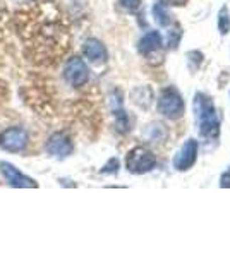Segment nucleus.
I'll use <instances>...</instances> for the list:
<instances>
[{"mask_svg": "<svg viewBox=\"0 0 230 257\" xmlns=\"http://www.w3.org/2000/svg\"><path fill=\"white\" fill-rule=\"evenodd\" d=\"M127 170L132 173H146L149 170H153V167L157 165V158L149 149L146 148H134L131 153L127 155L125 160Z\"/></svg>", "mask_w": 230, "mask_h": 257, "instance_id": "f257e3e1", "label": "nucleus"}, {"mask_svg": "<svg viewBox=\"0 0 230 257\" xmlns=\"http://www.w3.org/2000/svg\"><path fill=\"white\" fill-rule=\"evenodd\" d=\"M196 111L199 115V127H201L203 136H211V132H218V122H216L215 111H213V105L201 94L196 96Z\"/></svg>", "mask_w": 230, "mask_h": 257, "instance_id": "f03ea898", "label": "nucleus"}, {"mask_svg": "<svg viewBox=\"0 0 230 257\" xmlns=\"http://www.w3.org/2000/svg\"><path fill=\"white\" fill-rule=\"evenodd\" d=\"M158 110L169 118H179L184 113V101L175 89H165L158 101Z\"/></svg>", "mask_w": 230, "mask_h": 257, "instance_id": "7ed1b4c3", "label": "nucleus"}, {"mask_svg": "<svg viewBox=\"0 0 230 257\" xmlns=\"http://www.w3.org/2000/svg\"><path fill=\"white\" fill-rule=\"evenodd\" d=\"M28 146V132L19 127H11L0 134V148L9 153H19Z\"/></svg>", "mask_w": 230, "mask_h": 257, "instance_id": "20e7f679", "label": "nucleus"}, {"mask_svg": "<svg viewBox=\"0 0 230 257\" xmlns=\"http://www.w3.org/2000/svg\"><path fill=\"white\" fill-rule=\"evenodd\" d=\"M88 77H90V70H88V65L83 62V59H70L65 65V79H67L74 88H81L88 82Z\"/></svg>", "mask_w": 230, "mask_h": 257, "instance_id": "39448f33", "label": "nucleus"}, {"mask_svg": "<svg viewBox=\"0 0 230 257\" xmlns=\"http://www.w3.org/2000/svg\"><path fill=\"white\" fill-rule=\"evenodd\" d=\"M0 170H2L4 177L7 178V182H9L12 187H36V182L33 178L23 175L14 165L7 163V161L0 163Z\"/></svg>", "mask_w": 230, "mask_h": 257, "instance_id": "423d86ee", "label": "nucleus"}, {"mask_svg": "<svg viewBox=\"0 0 230 257\" xmlns=\"http://www.w3.org/2000/svg\"><path fill=\"white\" fill-rule=\"evenodd\" d=\"M47 151L52 156H58V158H65V156L70 155L72 151V143L65 134L62 132H57L50 138L48 144H47Z\"/></svg>", "mask_w": 230, "mask_h": 257, "instance_id": "0eeeda50", "label": "nucleus"}, {"mask_svg": "<svg viewBox=\"0 0 230 257\" xmlns=\"http://www.w3.org/2000/svg\"><path fill=\"white\" fill-rule=\"evenodd\" d=\"M196 156H198V144H196V141L189 139L182 146L181 151H179V155L175 156V161H174L175 168H177V170H187L189 167L194 165Z\"/></svg>", "mask_w": 230, "mask_h": 257, "instance_id": "6e6552de", "label": "nucleus"}, {"mask_svg": "<svg viewBox=\"0 0 230 257\" xmlns=\"http://www.w3.org/2000/svg\"><path fill=\"white\" fill-rule=\"evenodd\" d=\"M83 52H85L86 59L93 64H103L107 60V50L98 40H88L83 47Z\"/></svg>", "mask_w": 230, "mask_h": 257, "instance_id": "1a4fd4ad", "label": "nucleus"}, {"mask_svg": "<svg viewBox=\"0 0 230 257\" xmlns=\"http://www.w3.org/2000/svg\"><path fill=\"white\" fill-rule=\"evenodd\" d=\"M160 45H162L160 35H158L157 31H151L143 36V40H141V43H139V50L143 53H151L155 50L160 48Z\"/></svg>", "mask_w": 230, "mask_h": 257, "instance_id": "9d476101", "label": "nucleus"}, {"mask_svg": "<svg viewBox=\"0 0 230 257\" xmlns=\"http://www.w3.org/2000/svg\"><path fill=\"white\" fill-rule=\"evenodd\" d=\"M119 2L122 4V7L129 11H136L141 6V0H119Z\"/></svg>", "mask_w": 230, "mask_h": 257, "instance_id": "9b49d317", "label": "nucleus"}, {"mask_svg": "<svg viewBox=\"0 0 230 257\" xmlns=\"http://www.w3.org/2000/svg\"><path fill=\"white\" fill-rule=\"evenodd\" d=\"M162 2H165L167 6H184L186 0H162Z\"/></svg>", "mask_w": 230, "mask_h": 257, "instance_id": "f8f14e48", "label": "nucleus"}]
</instances>
